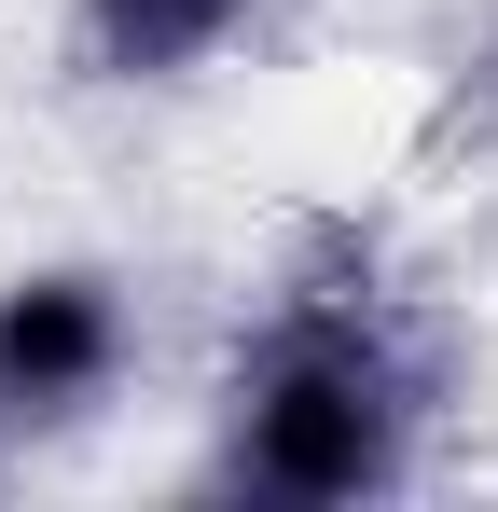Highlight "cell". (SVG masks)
Returning <instances> with one entry per match:
<instances>
[{"instance_id": "6da1fadb", "label": "cell", "mask_w": 498, "mask_h": 512, "mask_svg": "<svg viewBox=\"0 0 498 512\" xmlns=\"http://www.w3.org/2000/svg\"><path fill=\"white\" fill-rule=\"evenodd\" d=\"M443 402V333L374 291V236H305L277 319L222 374L208 485L277 512H346L415 471V429Z\"/></svg>"}, {"instance_id": "7a4b0ae2", "label": "cell", "mask_w": 498, "mask_h": 512, "mask_svg": "<svg viewBox=\"0 0 498 512\" xmlns=\"http://www.w3.org/2000/svg\"><path fill=\"white\" fill-rule=\"evenodd\" d=\"M125 374V291L97 263H42L0 291V443H42L111 402Z\"/></svg>"}, {"instance_id": "3957f363", "label": "cell", "mask_w": 498, "mask_h": 512, "mask_svg": "<svg viewBox=\"0 0 498 512\" xmlns=\"http://www.w3.org/2000/svg\"><path fill=\"white\" fill-rule=\"evenodd\" d=\"M249 0H83V70H111V84H180L194 56H222L236 42Z\"/></svg>"}, {"instance_id": "277c9868", "label": "cell", "mask_w": 498, "mask_h": 512, "mask_svg": "<svg viewBox=\"0 0 498 512\" xmlns=\"http://www.w3.org/2000/svg\"><path fill=\"white\" fill-rule=\"evenodd\" d=\"M457 139H498V28L471 42V70H457V111H443Z\"/></svg>"}]
</instances>
